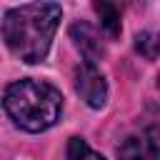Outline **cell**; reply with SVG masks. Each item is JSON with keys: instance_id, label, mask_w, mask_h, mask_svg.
I'll return each instance as SVG.
<instances>
[{"instance_id": "52a82bcc", "label": "cell", "mask_w": 160, "mask_h": 160, "mask_svg": "<svg viewBox=\"0 0 160 160\" xmlns=\"http://www.w3.org/2000/svg\"><path fill=\"white\" fill-rule=\"evenodd\" d=\"M68 160H105L100 152H95L82 138H70L68 142Z\"/></svg>"}, {"instance_id": "7a4b0ae2", "label": "cell", "mask_w": 160, "mask_h": 160, "mask_svg": "<svg viewBox=\"0 0 160 160\" xmlns=\"http://www.w3.org/2000/svg\"><path fill=\"white\" fill-rule=\"evenodd\" d=\"M2 105L18 128H22L28 132H42L60 120L62 95L55 85H50L45 80L25 78V80L12 82L5 90Z\"/></svg>"}, {"instance_id": "ba28073f", "label": "cell", "mask_w": 160, "mask_h": 160, "mask_svg": "<svg viewBox=\"0 0 160 160\" xmlns=\"http://www.w3.org/2000/svg\"><path fill=\"white\" fill-rule=\"evenodd\" d=\"M135 48H138L148 60H155V55H158V40H155L152 32H142V35H138Z\"/></svg>"}, {"instance_id": "6da1fadb", "label": "cell", "mask_w": 160, "mask_h": 160, "mask_svg": "<svg viewBox=\"0 0 160 160\" xmlns=\"http://www.w3.org/2000/svg\"><path fill=\"white\" fill-rule=\"evenodd\" d=\"M60 15L62 10L58 2H28V5L10 8L2 18L5 45L22 62L45 60Z\"/></svg>"}, {"instance_id": "8992f818", "label": "cell", "mask_w": 160, "mask_h": 160, "mask_svg": "<svg viewBox=\"0 0 160 160\" xmlns=\"http://www.w3.org/2000/svg\"><path fill=\"white\" fill-rule=\"evenodd\" d=\"M95 10L100 15V28L108 32V38L120 35V10L112 2H95Z\"/></svg>"}, {"instance_id": "277c9868", "label": "cell", "mask_w": 160, "mask_h": 160, "mask_svg": "<svg viewBox=\"0 0 160 160\" xmlns=\"http://www.w3.org/2000/svg\"><path fill=\"white\" fill-rule=\"evenodd\" d=\"M118 158L120 160H158V135L155 128L140 132V135H130L120 148H118Z\"/></svg>"}, {"instance_id": "3957f363", "label": "cell", "mask_w": 160, "mask_h": 160, "mask_svg": "<svg viewBox=\"0 0 160 160\" xmlns=\"http://www.w3.org/2000/svg\"><path fill=\"white\" fill-rule=\"evenodd\" d=\"M75 88L90 108H102L108 100V82L95 62H82L75 72Z\"/></svg>"}, {"instance_id": "5b68a950", "label": "cell", "mask_w": 160, "mask_h": 160, "mask_svg": "<svg viewBox=\"0 0 160 160\" xmlns=\"http://www.w3.org/2000/svg\"><path fill=\"white\" fill-rule=\"evenodd\" d=\"M72 38H75L78 48H80L82 55H85V62H95V60L102 55V45H100L98 35H95V30H92L90 25H85V22L72 25Z\"/></svg>"}]
</instances>
